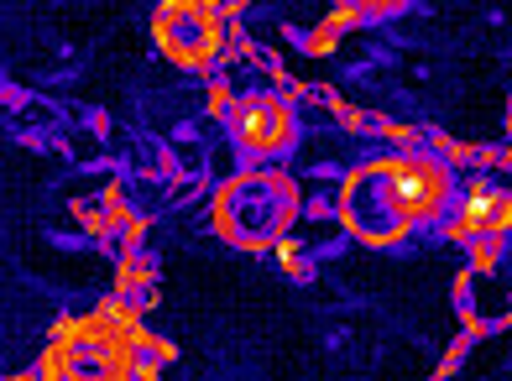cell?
Segmentation results:
<instances>
[{
  "label": "cell",
  "mask_w": 512,
  "mask_h": 381,
  "mask_svg": "<svg viewBox=\"0 0 512 381\" xmlns=\"http://www.w3.org/2000/svg\"><path fill=\"white\" fill-rule=\"evenodd\" d=\"M460 204L455 168L434 152H398L361 168L345 183V225L361 230L366 241H403L413 230L450 225Z\"/></svg>",
  "instance_id": "1"
},
{
  "label": "cell",
  "mask_w": 512,
  "mask_h": 381,
  "mask_svg": "<svg viewBox=\"0 0 512 381\" xmlns=\"http://www.w3.org/2000/svg\"><path fill=\"white\" fill-rule=\"evenodd\" d=\"M131 355H136V329L115 308H100V314L68 324L58 335L48 355V381H126Z\"/></svg>",
  "instance_id": "2"
},
{
  "label": "cell",
  "mask_w": 512,
  "mask_h": 381,
  "mask_svg": "<svg viewBox=\"0 0 512 381\" xmlns=\"http://www.w3.org/2000/svg\"><path fill=\"white\" fill-rule=\"evenodd\" d=\"M288 220H293V183L272 168L236 178L220 199V230L236 246H267L283 235Z\"/></svg>",
  "instance_id": "3"
},
{
  "label": "cell",
  "mask_w": 512,
  "mask_h": 381,
  "mask_svg": "<svg viewBox=\"0 0 512 381\" xmlns=\"http://www.w3.org/2000/svg\"><path fill=\"white\" fill-rule=\"evenodd\" d=\"M225 136L246 162L267 168V162L288 157L293 141H298V115L283 94H267V89H251V94H236L225 105Z\"/></svg>",
  "instance_id": "4"
},
{
  "label": "cell",
  "mask_w": 512,
  "mask_h": 381,
  "mask_svg": "<svg viewBox=\"0 0 512 381\" xmlns=\"http://www.w3.org/2000/svg\"><path fill=\"white\" fill-rule=\"evenodd\" d=\"M152 32H157V47L173 63L209 68L220 58V47H225V16L215 6H199V0H173V6L157 11Z\"/></svg>",
  "instance_id": "5"
},
{
  "label": "cell",
  "mask_w": 512,
  "mask_h": 381,
  "mask_svg": "<svg viewBox=\"0 0 512 381\" xmlns=\"http://www.w3.org/2000/svg\"><path fill=\"white\" fill-rule=\"evenodd\" d=\"M450 230L460 241H497V235H512V194L492 183H471L460 194L455 214H450Z\"/></svg>",
  "instance_id": "6"
}]
</instances>
